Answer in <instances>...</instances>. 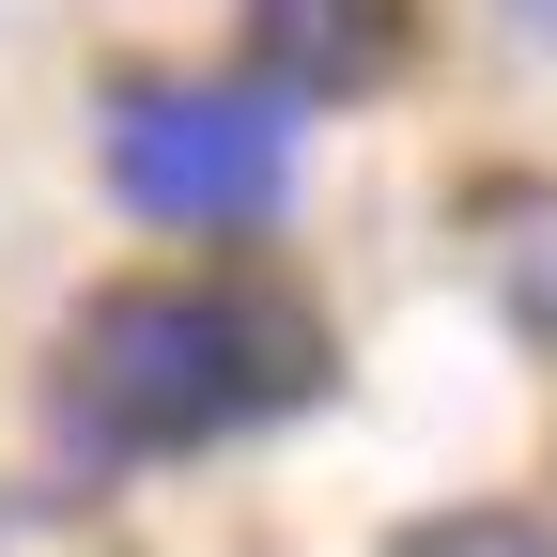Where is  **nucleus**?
<instances>
[{
	"instance_id": "f257e3e1",
	"label": "nucleus",
	"mask_w": 557,
	"mask_h": 557,
	"mask_svg": "<svg viewBox=\"0 0 557 557\" xmlns=\"http://www.w3.org/2000/svg\"><path fill=\"white\" fill-rule=\"evenodd\" d=\"M295 387H310V325L248 295H109L78 325V418L109 449L233 434L248 403H295Z\"/></svg>"
},
{
	"instance_id": "f03ea898",
	"label": "nucleus",
	"mask_w": 557,
	"mask_h": 557,
	"mask_svg": "<svg viewBox=\"0 0 557 557\" xmlns=\"http://www.w3.org/2000/svg\"><path fill=\"white\" fill-rule=\"evenodd\" d=\"M109 186L171 233H233L295 186V109L278 94H201V78L109 94Z\"/></svg>"
},
{
	"instance_id": "7ed1b4c3",
	"label": "nucleus",
	"mask_w": 557,
	"mask_h": 557,
	"mask_svg": "<svg viewBox=\"0 0 557 557\" xmlns=\"http://www.w3.org/2000/svg\"><path fill=\"white\" fill-rule=\"evenodd\" d=\"M403 32V0H248V47L278 94H357Z\"/></svg>"
},
{
	"instance_id": "20e7f679",
	"label": "nucleus",
	"mask_w": 557,
	"mask_h": 557,
	"mask_svg": "<svg viewBox=\"0 0 557 557\" xmlns=\"http://www.w3.org/2000/svg\"><path fill=\"white\" fill-rule=\"evenodd\" d=\"M480 248H496L511 325H542V341H557V186H496V201H480Z\"/></svg>"
},
{
	"instance_id": "39448f33",
	"label": "nucleus",
	"mask_w": 557,
	"mask_h": 557,
	"mask_svg": "<svg viewBox=\"0 0 557 557\" xmlns=\"http://www.w3.org/2000/svg\"><path fill=\"white\" fill-rule=\"evenodd\" d=\"M387 557H557L527 511H434V527H403Z\"/></svg>"
},
{
	"instance_id": "423d86ee",
	"label": "nucleus",
	"mask_w": 557,
	"mask_h": 557,
	"mask_svg": "<svg viewBox=\"0 0 557 557\" xmlns=\"http://www.w3.org/2000/svg\"><path fill=\"white\" fill-rule=\"evenodd\" d=\"M527 16H557V0H527Z\"/></svg>"
}]
</instances>
